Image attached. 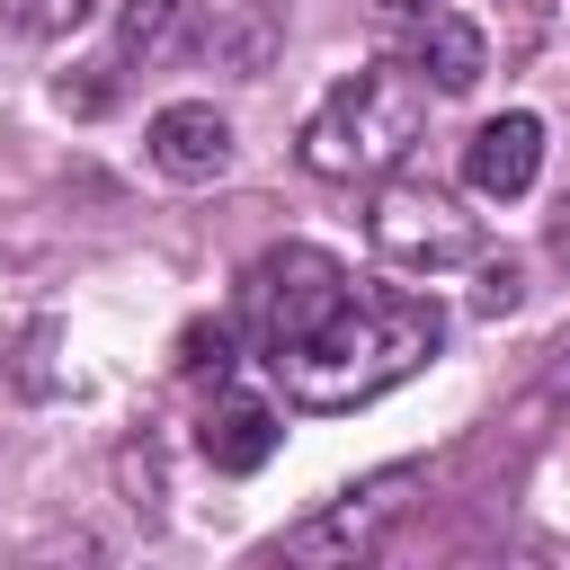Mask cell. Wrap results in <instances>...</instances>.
Returning <instances> with one entry per match:
<instances>
[{
    "instance_id": "cell-1",
    "label": "cell",
    "mask_w": 570,
    "mask_h": 570,
    "mask_svg": "<svg viewBox=\"0 0 570 570\" xmlns=\"http://www.w3.org/2000/svg\"><path fill=\"white\" fill-rule=\"evenodd\" d=\"M445 338V312L419 294H347L303 347L267 356L294 410H365L392 383H410Z\"/></svg>"
},
{
    "instance_id": "cell-2",
    "label": "cell",
    "mask_w": 570,
    "mask_h": 570,
    "mask_svg": "<svg viewBox=\"0 0 570 570\" xmlns=\"http://www.w3.org/2000/svg\"><path fill=\"white\" fill-rule=\"evenodd\" d=\"M419 134H428V80L401 71V62H374L303 116L294 151H303L312 178H383L419 151Z\"/></svg>"
},
{
    "instance_id": "cell-3",
    "label": "cell",
    "mask_w": 570,
    "mask_h": 570,
    "mask_svg": "<svg viewBox=\"0 0 570 570\" xmlns=\"http://www.w3.org/2000/svg\"><path fill=\"white\" fill-rule=\"evenodd\" d=\"M347 294H356V285H347V267H338L330 249L285 240V249L249 258V276H240V321H249V338H258L267 356H285V347H303Z\"/></svg>"
},
{
    "instance_id": "cell-4",
    "label": "cell",
    "mask_w": 570,
    "mask_h": 570,
    "mask_svg": "<svg viewBox=\"0 0 570 570\" xmlns=\"http://www.w3.org/2000/svg\"><path fill=\"white\" fill-rule=\"evenodd\" d=\"M365 232H374V249H383L392 267H419V276L481 258V214H463V205H454L445 187H428V178H392V187H374Z\"/></svg>"
},
{
    "instance_id": "cell-5",
    "label": "cell",
    "mask_w": 570,
    "mask_h": 570,
    "mask_svg": "<svg viewBox=\"0 0 570 570\" xmlns=\"http://www.w3.org/2000/svg\"><path fill=\"white\" fill-rule=\"evenodd\" d=\"M410 490H419V472H374L365 490H347V499H330L312 525H294V534H285V561H374L383 534L401 525Z\"/></svg>"
},
{
    "instance_id": "cell-6",
    "label": "cell",
    "mask_w": 570,
    "mask_h": 570,
    "mask_svg": "<svg viewBox=\"0 0 570 570\" xmlns=\"http://www.w3.org/2000/svg\"><path fill=\"white\" fill-rule=\"evenodd\" d=\"M142 142H151V169H160V178H178V187H205V178H223V169H232V125H223L205 98L160 107Z\"/></svg>"
},
{
    "instance_id": "cell-7",
    "label": "cell",
    "mask_w": 570,
    "mask_h": 570,
    "mask_svg": "<svg viewBox=\"0 0 570 570\" xmlns=\"http://www.w3.org/2000/svg\"><path fill=\"white\" fill-rule=\"evenodd\" d=\"M534 169H543V116H525V107H508V116H490L472 142H463V178H472V196H525L534 187Z\"/></svg>"
},
{
    "instance_id": "cell-8",
    "label": "cell",
    "mask_w": 570,
    "mask_h": 570,
    "mask_svg": "<svg viewBox=\"0 0 570 570\" xmlns=\"http://www.w3.org/2000/svg\"><path fill=\"white\" fill-rule=\"evenodd\" d=\"M276 410L258 401V392H214L205 401V419H196V445H205V463L214 472H258L267 454H276Z\"/></svg>"
},
{
    "instance_id": "cell-9",
    "label": "cell",
    "mask_w": 570,
    "mask_h": 570,
    "mask_svg": "<svg viewBox=\"0 0 570 570\" xmlns=\"http://www.w3.org/2000/svg\"><path fill=\"white\" fill-rule=\"evenodd\" d=\"M410 71H419L436 98H463V89L490 71V45H481V27H472V18H454V9H428V18L410 27Z\"/></svg>"
},
{
    "instance_id": "cell-10",
    "label": "cell",
    "mask_w": 570,
    "mask_h": 570,
    "mask_svg": "<svg viewBox=\"0 0 570 570\" xmlns=\"http://www.w3.org/2000/svg\"><path fill=\"white\" fill-rule=\"evenodd\" d=\"M276 36H285V18H276L267 0H214L205 27H196V53L223 62V71H240V80H258L267 53H276Z\"/></svg>"
},
{
    "instance_id": "cell-11",
    "label": "cell",
    "mask_w": 570,
    "mask_h": 570,
    "mask_svg": "<svg viewBox=\"0 0 570 570\" xmlns=\"http://www.w3.org/2000/svg\"><path fill=\"white\" fill-rule=\"evenodd\" d=\"M178 27H187V0H125L116 53H125V62H160V53L178 45Z\"/></svg>"
},
{
    "instance_id": "cell-12",
    "label": "cell",
    "mask_w": 570,
    "mask_h": 570,
    "mask_svg": "<svg viewBox=\"0 0 570 570\" xmlns=\"http://www.w3.org/2000/svg\"><path fill=\"white\" fill-rule=\"evenodd\" d=\"M0 18H9L18 36H71V27L89 18V0H0Z\"/></svg>"
},
{
    "instance_id": "cell-13",
    "label": "cell",
    "mask_w": 570,
    "mask_h": 570,
    "mask_svg": "<svg viewBox=\"0 0 570 570\" xmlns=\"http://www.w3.org/2000/svg\"><path fill=\"white\" fill-rule=\"evenodd\" d=\"M205 365H214V374L232 365V330H223V321H214V330H187V347H178V374H205Z\"/></svg>"
},
{
    "instance_id": "cell-14",
    "label": "cell",
    "mask_w": 570,
    "mask_h": 570,
    "mask_svg": "<svg viewBox=\"0 0 570 570\" xmlns=\"http://www.w3.org/2000/svg\"><path fill=\"white\" fill-rule=\"evenodd\" d=\"M517 303V267L499 258V267H481V312H508Z\"/></svg>"
},
{
    "instance_id": "cell-15",
    "label": "cell",
    "mask_w": 570,
    "mask_h": 570,
    "mask_svg": "<svg viewBox=\"0 0 570 570\" xmlns=\"http://www.w3.org/2000/svg\"><path fill=\"white\" fill-rule=\"evenodd\" d=\"M543 240H552V258H561V267H570V196H561V205H552V232H543Z\"/></svg>"
}]
</instances>
